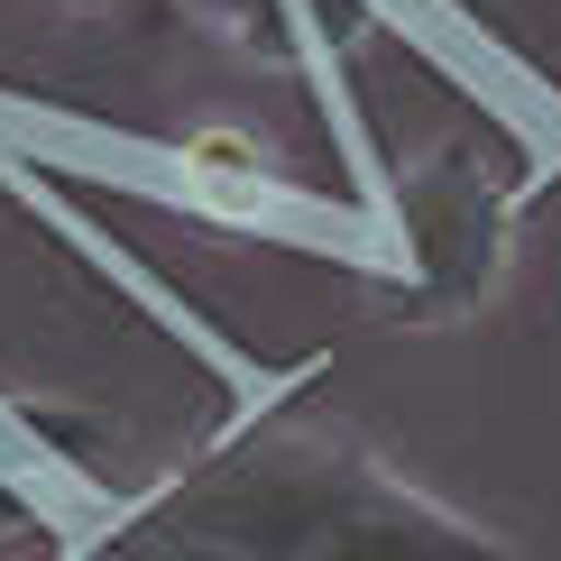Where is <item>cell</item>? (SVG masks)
<instances>
[{
    "instance_id": "cell-1",
    "label": "cell",
    "mask_w": 561,
    "mask_h": 561,
    "mask_svg": "<svg viewBox=\"0 0 561 561\" xmlns=\"http://www.w3.org/2000/svg\"><path fill=\"white\" fill-rule=\"evenodd\" d=\"M92 561H516V543L405 479L368 433L267 414L138 497Z\"/></svg>"
},
{
    "instance_id": "cell-3",
    "label": "cell",
    "mask_w": 561,
    "mask_h": 561,
    "mask_svg": "<svg viewBox=\"0 0 561 561\" xmlns=\"http://www.w3.org/2000/svg\"><path fill=\"white\" fill-rule=\"evenodd\" d=\"M37 525V488H19L10 470H0V543H10V534H28Z\"/></svg>"
},
{
    "instance_id": "cell-2",
    "label": "cell",
    "mask_w": 561,
    "mask_h": 561,
    "mask_svg": "<svg viewBox=\"0 0 561 561\" xmlns=\"http://www.w3.org/2000/svg\"><path fill=\"white\" fill-rule=\"evenodd\" d=\"M396 240H405V304L424 322L470 313L506 267V184L470 148L396 175Z\"/></svg>"
}]
</instances>
